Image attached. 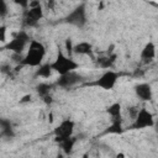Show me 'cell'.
<instances>
[{
    "mask_svg": "<svg viewBox=\"0 0 158 158\" xmlns=\"http://www.w3.org/2000/svg\"><path fill=\"white\" fill-rule=\"evenodd\" d=\"M52 69H54L56 72H58L60 75H64V74H69L72 70H74L78 64L68 56H65L64 53H62L60 51L58 52V56L57 58L54 59V62L52 64H49Z\"/></svg>",
    "mask_w": 158,
    "mask_h": 158,
    "instance_id": "2",
    "label": "cell"
},
{
    "mask_svg": "<svg viewBox=\"0 0 158 158\" xmlns=\"http://www.w3.org/2000/svg\"><path fill=\"white\" fill-rule=\"evenodd\" d=\"M133 120H135V123H133L135 128H146V127H151L154 123L153 115L146 107L138 110Z\"/></svg>",
    "mask_w": 158,
    "mask_h": 158,
    "instance_id": "3",
    "label": "cell"
},
{
    "mask_svg": "<svg viewBox=\"0 0 158 158\" xmlns=\"http://www.w3.org/2000/svg\"><path fill=\"white\" fill-rule=\"evenodd\" d=\"M44 56H46V48H44V46L41 42L32 40L28 43L27 53L23 57L22 64H26V65H30V67L41 65L42 59L44 58Z\"/></svg>",
    "mask_w": 158,
    "mask_h": 158,
    "instance_id": "1",
    "label": "cell"
},
{
    "mask_svg": "<svg viewBox=\"0 0 158 158\" xmlns=\"http://www.w3.org/2000/svg\"><path fill=\"white\" fill-rule=\"evenodd\" d=\"M64 46H65V56H68V57H72L73 56V42H72V40L70 38H67L65 40V43H64Z\"/></svg>",
    "mask_w": 158,
    "mask_h": 158,
    "instance_id": "11",
    "label": "cell"
},
{
    "mask_svg": "<svg viewBox=\"0 0 158 158\" xmlns=\"http://www.w3.org/2000/svg\"><path fill=\"white\" fill-rule=\"evenodd\" d=\"M73 131H74V122L72 120H64L57 126V128L54 130V135H56V138L59 139V142H62L69 138Z\"/></svg>",
    "mask_w": 158,
    "mask_h": 158,
    "instance_id": "4",
    "label": "cell"
},
{
    "mask_svg": "<svg viewBox=\"0 0 158 158\" xmlns=\"http://www.w3.org/2000/svg\"><path fill=\"white\" fill-rule=\"evenodd\" d=\"M27 43H30V40H28L23 33H19V36L15 37V38L9 43L7 47H9L11 51H14L15 53L20 54V53L26 48Z\"/></svg>",
    "mask_w": 158,
    "mask_h": 158,
    "instance_id": "6",
    "label": "cell"
},
{
    "mask_svg": "<svg viewBox=\"0 0 158 158\" xmlns=\"http://www.w3.org/2000/svg\"><path fill=\"white\" fill-rule=\"evenodd\" d=\"M73 52L79 54H89L91 52V46L88 42H80L79 44L73 47Z\"/></svg>",
    "mask_w": 158,
    "mask_h": 158,
    "instance_id": "8",
    "label": "cell"
},
{
    "mask_svg": "<svg viewBox=\"0 0 158 158\" xmlns=\"http://www.w3.org/2000/svg\"><path fill=\"white\" fill-rule=\"evenodd\" d=\"M7 14V5L5 0H0V16H4Z\"/></svg>",
    "mask_w": 158,
    "mask_h": 158,
    "instance_id": "12",
    "label": "cell"
},
{
    "mask_svg": "<svg viewBox=\"0 0 158 158\" xmlns=\"http://www.w3.org/2000/svg\"><path fill=\"white\" fill-rule=\"evenodd\" d=\"M118 74L112 72V70H107L104 74L100 75V78H98V80L95 81V85L105 89V90H110L115 86L116 81H117Z\"/></svg>",
    "mask_w": 158,
    "mask_h": 158,
    "instance_id": "5",
    "label": "cell"
},
{
    "mask_svg": "<svg viewBox=\"0 0 158 158\" xmlns=\"http://www.w3.org/2000/svg\"><path fill=\"white\" fill-rule=\"evenodd\" d=\"M5 41H6V27L0 26V42H5Z\"/></svg>",
    "mask_w": 158,
    "mask_h": 158,
    "instance_id": "13",
    "label": "cell"
},
{
    "mask_svg": "<svg viewBox=\"0 0 158 158\" xmlns=\"http://www.w3.org/2000/svg\"><path fill=\"white\" fill-rule=\"evenodd\" d=\"M136 95L141 99V100H149L152 96V91H151V86L148 84H139L136 86Z\"/></svg>",
    "mask_w": 158,
    "mask_h": 158,
    "instance_id": "7",
    "label": "cell"
},
{
    "mask_svg": "<svg viewBox=\"0 0 158 158\" xmlns=\"http://www.w3.org/2000/svg\"><path fill=\"white\" fill-rule=\"evenodd\" d=\"M107 114H109L111 117H114V118L120 117V115H121V105H120L118 102H115V104L110 105V106L107 107Z\"/></svg>",
    "mask_w": 158,
    "mask_h": 158,
    "instance_id": "10",
    "label": "cell"
},
{
    "mask_svg": "<svg viewBox=\"0 0 158 158\" xmlns=\"http://www.w3.org/2000/svg\"><path fill=\"white\" fill-rule=\"evenodd\" d=\"M154 56H156V47H154V44L152 42H148V44H146V47H144V49L142 52V57L144 59L151 60V59L154 58Z\"/></svg>",
    "mask_w": 158,
    "mask_h": 158,
    "instance_id": "9",
    "label": "cell"
},
{
    "mask_svg": "<svg viewBox=\"0 0 158 158\" xmlns=\"http://www.w3.org/2000/svg\"><path fill=\"white\" fill-rule=\"evenodd\" d=\"M16 4H19V5H21V6H26L27 4H28V0H14Z\"/></svg>",
    "mask_w": 158,
    "mask_h": 158,
    "instance_id": "14",
    "label": "cell"
}]
</instances>
